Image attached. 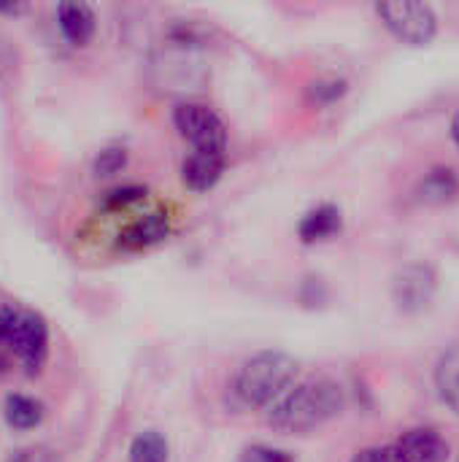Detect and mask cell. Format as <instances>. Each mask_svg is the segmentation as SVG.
Listing matches in <instances>:
<instances>
[{
	"label": "cell",
	"mask_w": 459,
	"mask_h": 462,
	"mask_svg": "<svg viewBox=\"0 0 459 462\" xmlns=\"http://www.w3.org/2000/svg\"><path fill=\"white\" fill-rule=\"evenodd\" d=\"M346 406L344 387L335 379L314 376L295 384L268 409V425L281 433H311L335 420Z\"/></svg>",
	"instance_id": "cell-1"
},
{
	"label": "cell",
	"mask_w": 459,
	"mask_h": 462,
	"mask_svg": "<svg viewBox=\"0 0 459 462\" xmlns=\"http://www.w3.org/2000/svg\"><path fill=\"white\" fill-rule=\"evenodd\" d=\"M298 379V360L279 349H262L243 360L230 390L243 409H271L284 398Z\"/></svg>",
	"instance_id": "cell-2"
},
{
	"label": "cell",
	"mask_w": 459,
	"mask_h": 462,
	"mask_svg": "<svg viewBox=\"0 0 459 462\" xmlns=\"http://www.w3.org/2000/svg\"><path fill=\"white\" fill-rule=\"evenodd\" d=\"M376 14L384 27L409 46H427L438 35V16L427 3H379Z\"/></svg>",
	"instance_id": "cell-3"
},
{
	"label": "cell",
	"mask_w": 459,
	"mask_h": 462,
	"mask_svg": "<svg viewBox=\"0 0 459 462\" xmlns=\"http://www.w3.org/2000/svg\"><path fill=\"white\" fill-rule=\"evenodd\" d=\"M173 125L195 152H219L227 149V127L222 116L203 103H179L173 111Z\"/></svg>",
	"instance_id": "cell-4"
},
{
	"label": "cell",
	"mask_w": 459,
	"mask_h": 462,
	"mask_svg": "<svg viewBox=\"0 0 459 462\" xmlns=\"http://www.w3.org/2000/svg\"><path fill=\"white\" fill-rule=\"evenodd\" d=\"M8 349L27 374H38L49 357V325L38 311H19L16 325L8 336Z\"/></svg>",
	"instance_id": "cell-5"
},
{
	"label": "cell",
	"mask_w": 459,
	"mask_h": 462,
	"mask_svg": "<svg viewBox=\"0 0 459 462\" xmlns=\"http://www.w3.org/2000/svg\"><path fill=\"white\" fill-rule=\"evenodd\" d=\"M438 292V273L430 263H409L392 276V300L403 314L425 311Z\"/></svg>",
	"instance_id": "cell-6"
},
{
	"label": "cell",
	"mask_w": 459,
	"mask_h": 462,
	"mask_svg": "<svg viewBox=\"0 0 459 462\" xmlns=\"http://www.w3.org/2000/svg\"><path fill=\"white\" fill-rule=\"evenodd\" d=\"M400 462H446L449 441L433 428H414L395 441Z\"/></svg>",
	"instance_id": "cell-7"
},
{
	"label": "cell",
	"mask_w": 459,
	"mask_h": 462,
	"mask_svg": "<svg viewBox=\"0 0 459 462\" xmlns=\"http://www.w3.org/2000/svg\"><path fill=\"white\" fill-rule=\"evenodd\" d=\"M170 236V219L162 211H151L146 217H138L135 222H130L119 238L116 246L124 252H141V249H151L157 244H162Z\"/></svg>",
	"instance_id": "cell-8"
},
{
	"label": "cell",
	"mask_w": 459,
	"mask_h": 462,
	"mask_svg": "<svg viewBox=\"0 0 459 462\" xmlns=\"http://www.w3.org/2000/svg\"><path fill=\"white\" fill-rule=\"evenodd\" d=\"M57 24H60V32L68 43L87 46L97 30V16H95L89 3L68 0V3L57 5Z\"/></svg>",
	"instance_id": "cell-9"
},
{
	"label": "cell",
	"mask_w": 459,
	"mask_h": 462,
	"mask_svg": "<svg viewBox=\"0 0 459 462\" xmlns=\"http://www.w3.org/2000/svg\"><path fill=\"white\" fill-rule=\"evenodd\" d=\"M225 154L219 152H192L181 165V181L192 192H208L225 176Z\"/></svg>",
	"instance_id": "cell-10"
},
{
	"label": "cell",
	"mask_w": 459,
	"mask_h": 462,
	"mask_svg": "<svg viewBox=\"0 0 459 462\" xmlns=\"http://www.w3.org/2000/svg\"><path fill=\"white\" fill-rule=\"evenodd\" d=\"M344 227V217H341V208L333 206V203H319L317 208H311L300 225H298V238L303 244H322V241H330L333 236H338Z\"/></svg>",
	"instance_id": "cell-11"
},
{
	"label": "cell",
	"mask_w": 459,
	"mask_h": 462,
	"mask_svg": "<svg viewBox=\"0 0 459 462\" xmlns=\"http://www.w3.org/2000/svg\"><path fill=\"white\" fill-rule=\"evenodd\" d=\"M433 382L438 390L441 403L459 417V346H449L433 371Z\"/></svg>",
	"instance_id": "cell-12"
},
{
	"label": "cell",
	"mask_w": 459,
	"mask_h": 462,
	"mask_svg": "<svg viewBox=\"0 0 459 462\" xmlns=\"http://www.w3.org/2000/svg\"><path fill=\"white\" fill-rule=\"evenodd\" d=\"M3 417H5V425L11 430H32V428H38L43 422L46 409H43V403L38 398L14 393L3 403Z\"/></svg>",
	"instance_id": "cell-13"
},
{
	"label": "cell",
	"mask_w": 459,
	"mask_h": 462,
	"mask_svg": "<svg viewBox=\"0 0 459 462\" xmlns=\"http://www.w3.org/2000/svg\"><path fill=\"white\" fill-rule=\"evenodd\" d=\"M417 195L425 200V203H433V206H441V203H449L459 195V179L452 168H433L422 181H419V189Z\"/></svg>",
	"instance_id": "cell-14"
},
{
	"label": "cell",
	"mask_w": 459,
	"mask_h": 462,
	"mask_svg": "<svg viewBox=\"0 0 459 462\" xmlns=\"http://www.w3.org/2000/svg\"><path fill=\"white\" fill-rule=\"evenodd\" d=\"M130 462H168L170 460V447L168 439L157 430H143L130 441L127 449Z\"/></svg>",
	"instance_id": "cell-15"
},
{
	"label": "cell",
	"mask_w": 459,
	"mask_h": 462,
	"mask_svg": "<svg viewBox=\"0 0 459 462\" xmlns=\"http://www.w3.org/2000/svg\"><path fill=\"white\" fill-rule=\"evenodd\" d=\"M349 92V81L338 79V76H322V79H314L306 89L308 100L314 106H333L338 103L344 95Z\"/></svg>",
	"instance_id": "cell-16"
},
{
	"label": "cell",
	"mask_w": 459,
	"mask_h": 462,
	"mask_svg": "<svg viewBox=\"0 0 459 462\" xmlns=\"http://www.w3.org/2000/svg\"><path fill=\"white\" fill-rule=\"evenodd\" d=\"M124 165H127V149L124 146H106L97 152V157L92 162V173L97 179L100 176L106 179V176H116Z\"/></svg>",
	"instance_id": "cell-17"
},
{
	"label": "cell",
	"mask_w": 459,
	"mask_h": 462,
	"mask_svg": "<svg viewBox=\"0 0 459 462\" xmlns=\"http://www.w3.org/2000/svg\"><path fill=\"white\" fill-rule=\"evenodd\" d=\"M238 462H295V455L271 444H252L241 452Z\"/></svg>",
	"instance_id": "cell-18"
},
{
	"label": "cell",
	"mask_w": 459,
	"mask_h": 462,
	"mask_svg": "<svg viewBox=\"0 0 459 462\" xmlns=\"http://www.w3.org/2000/svg\"><path fill=\"white\" fill-rule=\"evenodd\" d=\"M141 198H146V187H138V184H124V187H116L111 192H106L103 198V206L111 208V211H119L130 203H138Z\"/></svg>",
	"instance_id": "cell-19"
},
{
	"label": "cell",
	"mask_w": 459,
	"mask_h": 462,
	"mask_svg": "<svg viewBox=\"0 0 459 462\" xmlns=\"http://www.w3.org/2000/svg\"><path fill=\"white\" fill-rule=\"evenodd\" d=\"M352 462H400V457H398L395 444H390V447H365L354 452Z\"/></svg>",
	"instance_id": "cell-20"
},
{
	"label": "cell",
	"mask_w": 459,
	"mask_h": 462,
	"mask_svg": "<svg viewBox=\"0 0 459 462\" xmlns=\"http://www.w3.org/2000/svg\"><path fill=\"white\" fill-rule=\"evenodd\" d=\"M5 462H57V457L46 447H24V449H16Z\"/></svg>",
	"instance_id": "cell-21"
},
{
	"label": "cell",
	"mask_w": 459,
	"mask_h": 462,
	"mask_svg": "<svg viewBox=\"0 0 459 462\" xmlns=\"http://www.w3.org/2000/svg\"><path fill=\"white\" fill-rule=\"evenodd\" d=\"M16 317H19V309L0 303V341H8V336L16 325Z\"/></svg>",
	"instance_id": "cell-22"
},
{
	"label": "cell",
	"mask_w": 459,
	"mask_h": 462,
	"mask_svg": "<svg viewBox=\"0 0 459 462\" xmlns=\"http://www.w3.org/2000/svg\"><path fill=\"white\" fill-rule=\"evenodd\" d=\"M27 5L24 3H0V14H8V16H16V14H22Z\"/></svg>",
	"instance_id": "cell-23"
},
{
	"label": "cell",
	"mask_w": 459,
	"mask_h": 462,
	"mask_svg": "<svg viewBox=\"0 0 459 462\" xmlns=\"http://www.w3.org/2000/svg\"><path fill=\"white\" fill-rule=\"evenodd\" d=\"M452 141H454V146L459 149V111L452 116Z\"/></svg>",
	"instance_id": "cell-24"
}]
</instances>
